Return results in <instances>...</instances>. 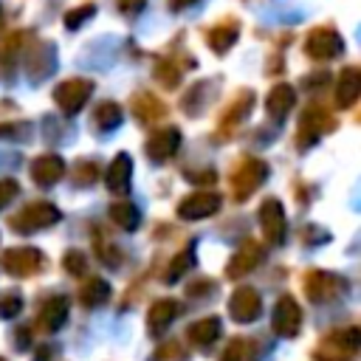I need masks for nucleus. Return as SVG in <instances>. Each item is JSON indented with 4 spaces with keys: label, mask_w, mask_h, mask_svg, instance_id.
Masks as SVG:
<instances>
[{
    "label": "nucleus",
    "mask_w": 361,
    "mask_h": 361,
    "mask_svg": "<svg viewBox=\"0 0 361 361\" xmlns=\"http://www.w3.org/2000/svg\"><path fill=\"white\" fill-rule=\"evenodd\" d=\"M192 265V251H186L183 257H175V262H172V268H169V274H166V279L169 282H175L180 274H186V268Z\"/></svg>",
    "instance_id": "b1692460"
},
{
    "label": "nucleus",
    "mask_w": 361,
    "mask_h": 361,
    "mask_svg": "<svg viewBox=\"0 0 361 361\" xmlns=\"http://www.w3.org/2000/svg\"><path fill=\"white\" fill-rule=\"evenodd\" d=\"M262 226H265V234L271 243H282L285 237V217H282V209L276 200H268L262 206Z\"/></svg>",
    "instance_id": "9d476101"
},
{
    "label": "nucleus",
    "mask_w": 361,
    "mask_h": 361,
    "mask_svg": "<svg viewBox=\"0 0 361 361\" xmlns=\"http://www.w3.org/2000/svg\"><path fill=\"white\" fill-rule=\"evenodd\" d=\"M265 178V164L259 161H245L243 169L234 175V186H237V197H245L259 180Z\"/></svg>",
    "instance_id": "0eeeda50"
},
{
    "label": "nucleus",
    "mask_w": 361,
    "mask_h": 361,
    "mask_svg": "<svg viewBox=\"0 0 361 361\" xmlns=\"http://www.w3.org/2000/svg\"><path fill=\"white\" fill-rule=\"evenodd\" d=\"M178 313H180L178 302H172V299H161V302H155V305L149 307V316H147L149 333H161V330H166V327L175 322Z\"/></svg>",
    "instance_id": "39448f33"
},
{
    "label": "nucleus",
    "mask_w": 361,
    "mask_h": 361,
    "mask_svg": "<svg viewBox=\"0 0 361 361\" xmlns=\"http://www.w3.org/2000/svg\"><path fill=\"white\" fill-rule=\"evenodd\" d=\"M344 279L336 276V274H327V271H310L307 279H305V290H307V299L324 305V302H333L344 293Z\"/></svg>",
    "instance_id": "f03ea898"
},
{
    "label": "nucleus",
    "mask_w": 361,
    "mask_h": 361,
    "mask_svg": "<svg viewBox=\"0 0 361 361\" xmlns=\"http://www.w3.org/2000/svg\"><path fill=\"white\" fill-rule=\"evenodd\" d=\"M175 147H178V133L175 130H166V133H155V138L149 141V152L155 155V158H164V155H169V152H175Z\"/></svg>",
    "instance_id": "aec40b11"
},
{
    "label": "nucleus",
    "mask_w": 361,
    "mask_h": 361,
    "mask_svg": "<svg viewBox=\"0 0 361 361\" xmlns=\"http://www.w3.org/2000/svg\"><path fill=\"white\" fill-rule=\"evenodd\" d=\"M65 316H68V299H54V302H48V307L42 310V316H39V324L45 327V330H56L62 322H65Z\"/></svg>",
    "instance_id": "dca6fc26"
},
{
    "label": "nucleus",
    "mask_w": 361,
    "mask_h": 361,
    "mask_svg": "<svg viewBox=\"0 0 361 361\" xmlns=\"http://www.w3.org/2000/svg\"><path fill=\"white\" fill-rule=\"evenodd\" d=\"M39 259L42 257L34 248H17V251L6 254V268H11L14 274H31L39 265Z\"/></svg>",
    "instance_id": "f8f14e48"
},
{
    "label": "nucleus",
    "mask_w": 361,
    "mask_h": 361,
    "mask_svg": "<svg viewBox=\"0 0 361 361\" xmlns=\"http://www.w3.org/2000/svg\"><path fill=\"white\" fill-rule=\"evenodd\" d=\"M271 324H274V330H276L279 336H285V338H290V336L299 333L302 310H299V305H296L293 296H288V293L279 296V302L274 305V319H271Z\"/></svg>",
    "instance_id": "7ed1b4c3"
},
{
    "label": "nucleus",
    "mask_w": 361,
    "mask_h": 361,
    "mask_svg": "<svg viewBox=\"0 0 361 361\" xmlns=\"http://www.w3.org/2000/svg\"><path fill=\"white\" fill-rule=\"evenodd\" d=\"M17 192V186L11 183V180H6V183H0V206H6V200L11 197Z\"/></svg>",
    "instance_id": "bb28decb"
},
{
    "label": "nucleus",
    "mask_w": 361,
    "mask_h": 361,
    "mask_svg": "<svg viewBox=\"0 0 361 361\" xmlns=\"http://www.w3.org/2000/svg\"><path fill=\"white\" fill-rule=\"evenodd\" d=\"M56 99H59V104H62L68 113H73V110L87 99V85H85V82H68V85L59 87Z\"/></svg>",
    "instance_id": "2eb2a0df"
},
{
    "label": "nucleus",
    "mask_w": 361,
    "mask_h": 361,
    "mask_svg": "<svg viewBox=\"0 0 361 361\" xmlns=\"http://www.w3.org/2000/svg\"><path fill=\"white\" fill-rule=\"evenodd\" d=\"M361 90V71H344L338 79V102L350 104Z\"/></svg>",
    "instance_id": "a211bd4d"
},
{
    "label": "nucleus",
    "mask_w": 361,
    "mask_h": 361,
    "mask_svg": "<svg viewBox=\"0 0 361 361\" xmlns=\"http://www.w3.org/2000/svg\"><path fill=\"white\" fill-rule=\"evenodd\" d=\"M127 178H130V161H127V155H118V161L110 166V189L124 192L127 189Z\"/></svg>",
    "instance_id": "412c9836"
},
{
    "label": "nucleus",
    "mask_w": 361,
    "mask_h": 361,
    "mask_svg": "<svg viewBox=\"0 0 361 361\" xmlns=\"http://www.w3.org/2000/svg\"><path fill=\"white\" fill-rule=\"evenodd\" d=\"M220 361H257V344H254L251 338L237 336V338H231V341L226 344Z\"/></svg>",
    "instance_id": "ddd939ff"
},
{
    "label": "nucleus",
    "mask_w": 361,
    "mask_h": 361,
    "mask_svg": "<svg viewBox=\"0 0 361 361\" xmlns=\"http://www.w3.org/2000/svg\"><path fill=\"white\" fill-rule=\"evenodd\" d=\"M361 350V327H341L327 333L319 347L313 350L316 361H353V355Z\"/></svg>",
    "instance_id": "f257e3e1"
},
{
    "label": "nucleus",
    "mask_w": 361,
    "mask_h": 361,
    "mask_svg": "<svg viewBox=\"0 0 361 361\" xmlns=\"http://www.w3.org/2000/svg\"><path fill=\"white\" fill-rule=\"evenodd\" d=\"M189 3H195V0H175V6H189Z\"/></svg>",
    "instance_id": "cd10ccee"
},
{
    "label": "nucleus",
    "mask_w": 361,
    "mask_h": 361,
    "mask_svg": "<svg viewBox=\"0 0 361 361\" xmlns=\"http://www.w3.org/2000/svg\"><path fill=\"white\" fill-rule=\"evenodd\" d=\"M338 48H341V39L330 28H322L310 37V54H316V56H336Z\"/></svg>",
    "instance_id": "4468645a"
},
{
    "label": "nucleus",
    "mask_w": 361,
    "mask_h": 361,
    "mask_svg": "<svg viewBox=\"0 0 361 361\" xmlns=\"http://www.w3.org/2000/svg\"><path fill=\"white\" fill-rule=\"evenodd\" d=\"M113 217H116L124 228H133V226L138 223V212H135L133 206H121V203H118V206H113Z\"/></svg>",
    "instance_id": "5701e85b"
},
{
    "label": "nucleus",
    "mask_w": 361,
    "mask_h": 361,
    "mask_svg": "<svg viewBox=\"0 0 361 361\" xmlns=\"http://www.w3.org/2000/svg\"><path fill=\"white\" fill-rule=\"evenodd\" d=\"M31 172L37 175L39 183H54V180L62 175V161L54 158V155H45V158H39V161L31 166Z\"/></svg>",
    "instance_id": "f3484780"
},
{
    "label": "nucleus",
    "mask_w": 361,
    "mask_h": 361,
    "mask_svg": "<svg viewBox=\"0 0 361 361\" xmlns=\"http://www.w3.org/2000/svg\"><path fill=\"white\" fill-rule=\"evenodd\" d=\"M217 195H192V197H186L183 203H180V209H178V214H183V217H203V214H212L214 209H217Z\"/></svg>",
    "instance_id": "9b49d317"
},
{
    "label": "nucleus",
    "mask_w": 361,
    "mask_h": 361,
    "mask_svg": "<svg viewBox=\"0 0 361 361\" xmlns=\"http://www.w3.org/2000/svg\"><path fill=\"white\" fill-rule=\"evenodd\" d=\"M259 259H262V248H259L257 243H245V245L234 254V259L228 262V276H231V279L243 276L245 271L257 268V262H259Z\"/></svg>",
    "instance_id": "423d86ee"
},
{
    "label": "nucleus",
    "mask_w": 361,
    "mask_h": 361,
    "mask_svg": "<svg viewBox=\"0 0 361 361\" xmlns=\"http://www.w3.org/2000/svg\"><path fill=\"white\" fill-rule=\"evenodd\" d=\"M65 268H71L73 274H79V271L85 268V262H82V254H76V251H73V254H68V257H65Z\"/></svg>",
    "instance_id": "a878e982"
},
{
    "label": "nucleus",
    "mask_w": 361,
    "mask_h": 361,
    "mask_svg": "<svg viewBox=\"0 0 361 361\" xmlns=\"http://www.w3.org/2000/svg\"><path fill=\"white\" fill-rule=\"evenodd\" d=\"M228 313L234 322H254L259 313H262V302H259V293L254 288H237L228 299Z\"/></svg>",
    "instance_id": "20e7f679"
},
{
    "label": "nucleus",
    "mask_w": 361,
    "mask_h": 361,
    "mask_svg": "<svg viewBox=\"0 0 361 361\" xmlns=\"http://www.w3.org/2000/svg\"><path fill=\"white\" fill-rule=\"evenodd\" d=\"M217 336H220V319H217V316L200 319V322H195V324L186 330V338H189L195 347H209Z\"/></svg>",
    "instance_id": "1a4fd4ad"
},
{
    "label": "nucleus",
    "mask_w": 361,
    "mask_h": 361,
    "mask_svg": "<svg viewBox=\"0 0 361 361\" xmlns=\"http://www.w3.org/2000/svg\"><path fill=\"white\" fill-rule=\"evenodd\" d=\"M155 358H158V361H180V358H183V353H180V341H166V344L158 350Z\"/></svg>",
    "instance_id": "393cba45"
},
{
    "label": "nucleus",
    "mask_w": 361,
    "mask_h": 361,
    "mask_svg": "<svg viewBox=\"0 0 361 361\" xmlns=\"http://www.w3.org/2000/svg\"><path fill=\"white\" fill-rule=\"evenodd\" d=\"M107 296H110V288H107V282H102V279H90V282L82 288V302H85V305H102Z\"/></svg>",
    "instance_id": "4be33fe9"
},
{
    "label": "nucleus",
    "mask_w": 361,
    "mask_h": 361,
    "mask_svg": "<svg viewBox=\"0 0 361 361\" xmlns=\"http://www.w3.org/2000/svg\"><path fill=\"white\" fill-rule=\"evenodd\" d=\"M290 104H293V90H290V87H276V90H271V96H268V110H271L276 118H282Z\"/></svg>",
    "instance_id": "6ab92c4d"
},
{
    "label": "nucleus",
    "mask_w": 361,
    "mask_h": 361,
    "mask_svg": "<svg viewBox=\"0 0 361 361\" xmlns=\"http://www.w3.org/2000/svg\"><path fill=\"white\" fill-rule=\"evenodd\" d=\"M59 217V212L48 203H37V206H28L20 217H17V228H37V226H48Z\"/></svg>",
    "instance_id": "6e6552de"
}]
</instances>
